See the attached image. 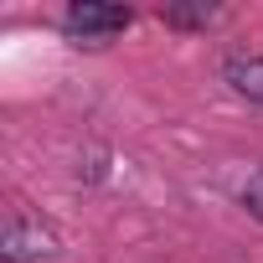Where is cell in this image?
Instances as JSON below:
<instances>
[{
    "label": "cell",
    "mask_w": 263,
    "mask_h": 263,
    "mask_svg": "<svg viewBox=\"0 0 263 263\" xmlns=\"http://www.w3.org/2000/svg\"><path fill=\"white\" fill-rule=\"evenodd\" d=\"M129 21H135V11L129 6H103V0H72L67 6V16H62V26L72 31V36H83V42H103V36H114V31H124Z\"/></svg>",
    "instance_id": "cell-1"
},
{
    "label": "cell",
    "mask_w": 263,
    "mask_h": 263,
    "mask_svg": "<svg viewBox=\"0 0 263 263\" xmlns=\"http://www.w3.org/2000/svg\"><path fill=\"white\" fill-rule=\"evenodd\" d=\"M0 258L6 263H47L57 258V232L42 222H11L0 237Z\"/></svg>",
    "instance_id": "cell-2"
},
{
    "label": "cell",
    "mask_w": 263,
    "mask_h": 263,
    "mask_svg": "<svg viewBox=\"0 0 263 263\" xmlns=\"http://www.w3.org/2000/svg\"><path fill=\"white\" fill-rule=\"evenodd\" d=\"M222 78H227L232 93H242L248 103H263V57H227Z\"/></svg>",
    "instance_id": "cell-3"
},
{
    "label": "cell",
    "mask_w": 263,
    "mask_h": 263,
    "mask_svg": "<svg viewBox=\"0 0 263 263\" xmlns=\"http://www.w3.org/2000/svg\"><path fill=\"white\" fill-rule=\"evenodd\" d=\"M212 16H217L212 6H171V11H165V21H171V26H206Z\"/></svg>",
    "instance_id": "cell-4"
},
{
    "label": "cell",
    "mask_w": 263,
    "mask_h": 263,
    "mask_svg": "<svg viewBox=\"0 0 263 263\" xmlns=\"http://www.w3.org/2000/svg\"><path fill=\"white\" fill-rule=\"evenodd\" d=\"M242 206H248V212H253V217L263 222V171H258V176H253V181L242 186Z\"/></svg>",
    "instance_id": "cell-5"
}]
</instances>
